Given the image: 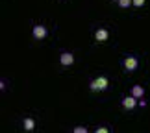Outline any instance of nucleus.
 Returning a JSON list of instances; mask_svg holds the SVG:
<instances>
[{
    "label": "nucleus",
    "mask_w": 150,
    "mask_h": 133,
    "mask_svg": "<svg viewBox=\"0 0 150 133\" xmlns=\"http://www.w3.org/2000/svg\"><path fill=\"white\" fill-rule=\"evenodd\" d=\"M109 87V80L106 76H98V78H95L93 82L89 83V89L91 91H95V92H100V91H106Z\"/></svg>",
    "instance_id": "1"
},
{
    "label": "nucleus",
    "mask_w": 150,
    "mask_h": 133,
    "mask_svg": "<svg viewBox=\"0 0 150 133\" xmlns=\"http://www.w3.org/2000/svg\"><path fill=\"white\" fill-rule=\"evenodd\" d=\"M113 2H119V0H113Z\"/></svg>",
    "instance_id": "13"
},
{
    "label": "nucleus",
    "mask_w": 150,
    "mask_h": 133,
    "mask_svg": "<svg viewBox=\"0 0 150 133\" xmlns=\"http://www.w3.org/2000/svg\"><path fill=\"white\" fill-rule=\"evenodd\" d=\"M120 103H122V107H124V109H128V111H132V109H135V106H139L137 98H135V96H132V94H130V96H124Z\"/></svg>",
    "instance_id": "4"
},
{
    "label": "nucleus",
    "mask_w": 150,
    "mask_h": 133,
    "mask_svg": "<svg viewBox=\"0 0 150 133\" xmlns=\"http://www.w3.org/2000/svg\"><path fill=\"white\" fill-rule=\"evenodd\" d=\"M117 4H119V6H120L122 9H128L130 6H134V0H119Z\"/></svg>",
    "instance_id": "9"
},
{
    "label": "nucleus",
    "mask_w": 150,
    "mask_h": 133,
    "mask_svg": "<svg viewBox=\"0 0 150 133\" xmlns=\"http://www.w3.org/2000/svg\"><path fill=\"white\" fill-rule=\"evenodd\" d=\"M22 126H24V129H26V131H33V128H35V120L30 118V117H26V118H24V122H22Z\"/></svg>",
    "instance_id": "8"
},
{
    "label": "nucleus",
    "mask_w": 150,
    "mask_h": 133,
    "mask_svg": "<svg viewBox=\"0 0 150 133\" xmlns=\"http://www.w3.org/2000/svg\"><path fill=\"white\" fill-rule=\"evenodd\" d=\"M47 33H48V30L43 24H35V26L32 28V35H33V39H37V41L45 39V37H47Z\"/></svg>",
    "instance_id": "3"
},
{
    "label": "nucleus",
    "mask_w": 150,
    "mask_h": 133,
    "mask_svg": "<svg viewBox=\"0 0 150 133\" xmlns=\"http://www.w3.org/2000/svg\"><path fill=\"white\" fill-rule=\"evenodd\" d=\"M132 96H135L137 100L145 96V89H143V85H134V87H132Z\"/></svg>",
    "instance_id": "7"
},
{
    "label": "nucleus",
    "mask_w": 150,
    "mask_h": 133,
    "mask_svg": "<svg viewBox=\"0 0 150 133\" xmlns=\"http://www.w3.org/2000/svg\"><path fill=\"white\" fill-rule=\"evenodd\" d=\"M95 133H109V129L106 128V126H100V128H96Z\"/></svg>",
    "instance_id": "11"
},
{
    "label": "nucleus",
    "mask_w": 150,
    "mask_h": 133,
    "mask_svg": "<svg viewBox=\"0 0 150 133\" xmlns=\"http://www.w3.org/2000/svg\"><path fill=\"white\" fill-rule=\"evenodd\" d=\"M145 2H146V0H134V6H135V8H143Z\"/></svg>",
    "instance_id": "12"
},
{
    "label": "nucleus",
    "mask_w": 150,
    "mask_h": 133,
    "mask_svg": "<svg viewBox=\"0 0 150 133\" xmlns=\"http://www.w3.org/2000/svg\"><path fill=\"white\" fill-rule=\"evenodd\" d=\"M109 39V32L106 30V28H98V30L95 32V41H98V43H106Z\"/></svg>",
    "instance_id": "6"
},
{
    "label": "nucleus",
    "mask_w": 150,
    "mask_h": 133,
    "mask_svg": "<svg viewBox=\"0 0 150 133\" xmlns=\"http://www.w3.org/2000/svg\"><path fill=\"white\" fill-rule=\"evenodd\" d=\"M122 67H124L126 72H134V70H137V67H139V59H137L135 56H128L122 61Z\"/></svg>",
    "instance_id": "2"
},
{
    "label": "nucleus",
    "mask_w": 150,
    "mask_h": 133,
    "mask_svg": "<svg viewBox=\"0 0 150 133\" xmlns=\"http://www.w3.org/2000/svg\"><path fill=\"white\" fill-rule=\"evenodd\" d=\"M59 63H61V67H71L74 63V54H71V52H61Z\"/></svg>",
    "instance_id": "5"
},
{
    "label": "nucleus",
    "mask_w": 150,
    "mask_h": 133,
    "mask_svg": "<svg viewBox=\"0 0 150 133\" xmlns=\"http://www.w3.org/2000/svg\"><path fill=\"white\" fill-rule=\"evenodd\" d=\"M72 133H89V129L83 128V126H76V128L72 129Z\"/></svg>",
    "instance_id": "10"
}]
</instances>
